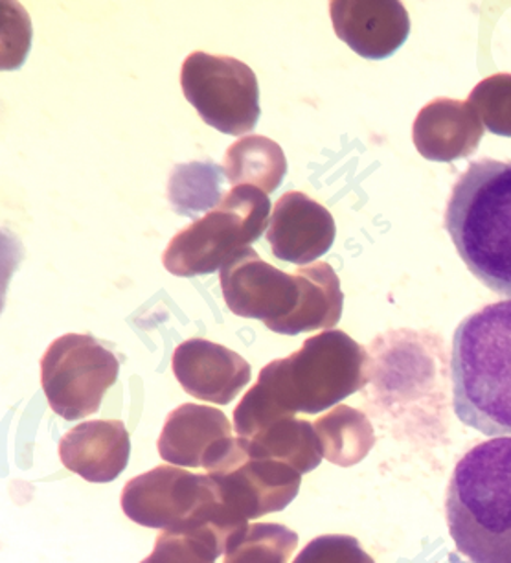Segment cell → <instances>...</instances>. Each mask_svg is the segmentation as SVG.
<instances>
[{"instance_id":"12","label":"cell","mask_w":511,"mask_h":563,"mask_svg":"<svg viewBox=\"0 0 511 563\" xmlns=\"http://www.w3.org/2000/svg\"><path fill=\"white\" fill-rule=\"evenodd\" d=\"M225 412L215 407L185 404L169 412L158 439L164 461L179 467H204L210 472L234 442Z\"/></svg>"},{"instance_id":"5","label":"cell","mask_w":511,"mask_h":563,"mask_svg":"<svg viewBox=\"0 0 511 563\" xmlns=\"http://www.w3.org/2000/svg\"><path fill=\"white\" fill-rule=\"evenodd\" d=\"M122 510L147 529L193 532L214 527L229 541L243 530L226 516L218 483L179 466H158L131 479L122 492Z\"/></svg>"},{"instance_id":"6","label":"cell","mask_w":511,"mask_h":563,"mask_svg":"<svg viewBox=\"0 0 511 563\" xmlns=\"http://www.w3.org/2000/svg\"><path fill=\"white\" fill-rule=\"evenodd\" d=\"M270 201L254 186H234L220 207L175 234L163 254L175 276L210 275L226 260L258 242L269 227Z\"/></svg>"},{"instance_id":"10","label":"cell","mask_w":511,"mask_h":563,"mask_svg":"<svg viewBox=\"0 0 511 563\" xmlns=\"http://www.w3.org/2000/svg\"><path fill=\"white\" fill-rule=\"evenodd\" d=\"M221 291L234 316L258 319L265 327L284 321L297 310L300 282L267 264L254 249L245 247L220 269Z\"/></svg>"},{"instance_id":"16","label":"cell","mask_w":511,"mask_h":563,"mask_svg":"<svg viewBox=\"0 0 511 563\" xmlns=\"http://www.w3.org/2000/svg\"><path fill=\"white\" fill-rule=\"evenodd\" d=\"M482 119L469 102L438 98L420 111L412 139L422 157L451 163L477 152L484 136Z\"/></svg>"},{"instance_id":"18","label":"cell","mask_w":511,"mask_h":563,"mask_svg":"<svg viewBox=\"0 0 511 563\" xmlns=\"http://www.w3.org/2000/svg\"><path fill=\"white\" fill-rule=\"evenodd\" d=\"M242 440L248 453L286 462L302 475L313 472L324 459L315 426L295 417L280 418L251 439Z\"/></svg>"},{"instance_id":"23","label":"cell","mask_w":511,"mask_h":563,"mask_svg":"<svg viewBox=\"0 0 511 563\" xmlns=\"http://www.w3.org/2000/svg\"><path fill=\"white\" fill-rule=\"evenodd\" d=\"M226 545L229 540L214 527L193 532L163 530L152 554L141 563H215Z\"/></svg>"},{"instance_id":"11","label":"cell","mask_w":511,"mask_h":563,"mask_svg":"<svg viewBox=\"0 0 511 563\" xmlns=\"http://www.w3.org/2000/svg\"><path fill=\"white\" fill-rule=\"evenodd\" d=\"M175 378L197 400L226 406L253 378L247 360L223 344L207 339L180 343L171 360Z\"/></svg>"},{"instance_id":"8","label":"cell","mask_w":511,"mask_h":563,"mask_svg":"<svg viewBox=\"0 0 511 563\" xmlns=\"http://www.w3.org/2000/svg\"><path fill=\"white\" fill-rule=\"evenodd\" d=\"M180 87L204 124L225 135H245L258 124V78L236 57L191 52L180 68Z\"/></svg>"},{"instance_id":"13","label":"cell","mask_w":511,"mask_h":563,"mask_svg":"<svg viewBox=\"0 0 511 563\" xmlns=\"http://www.w3.org/2000/svg\"><path fill=\"white\" fill-rule=\"evenodd\" d=\"M335 221L326 207L302 192H287L276 201L267 227V242L276 258L289 264H315L335 242Z\"/></svg>"},{"instance_id":"4","label":"cell","mask_w":511,"mask_h":563,"mask_svg":"<svg viewBox=\"0 0 511 563\" xmlns=\"http://www.w3.org/2000/svg\"><path fill=\"white\" fill-rule=\"evenodd\" d=\"M445 231L467 269L511 299V161L469 164L451 192Z\"/></svg>"},{"instance_id":"14","label":"cell","mask_w":511,"mask_h":563,"mask_svg":"<svg viewBox=\"0 0 511 563\" xmlns=\"http://www.w3.org/2000/svg\"><path fill=\"white\" fill-rule=\"evenodd\" d=\"M330 15L338 40L366 59L392 56L411 32L409 13L398 0H335Z\"/></svg>"},{"instance_id":"2","label":"cell","mask_w":511,"mask_h":563,"mask_svg":"<svg viewBox=\"0 0 511 563\" xmlns=\"http://www.w3.org/2000/svg\"><path fill=\"white\" fill-rule=\"evenodd\" d=\"M456 417L488 437L511 434V299L467 316L453 338Z\"/></svg>"},{"instance_id":"22","label":"cell","mask_w":511,"mask_h":563,"mask_svg":"<svg viewBox=\"0 0 511 563\" xmlns=\"http://www.w3.org/2000/svg\"><path fill=\"white\" fill-rule=\"evenodd\" d=\"M298 534L284 525L253 523L232 536L223 563H287Z\"/></svg>"},{"instance_id":"7","label":"cell","mask_w":511,"mask_h":563,"mask_svg":"<svg viewBox=\"0 0 511 563\" xmlns=\"http://www.w3.org/2000/svg\"><path fill=\"white\" fill-rule=\"evenodd\" d=\"M119 372L116 355L87 333L57 338L41 360L48 406L68 422L100 411L103 395L116 384Z\"/></svg>"},{"instance_id":"19","label":"cell","mask_w":511,"mask_h":563,"mask_svg":"<svg viewBox=\"0 0 511 563\" xmlns=\"http://www.w3.org/2000/svg\"><path fill=\"white\" fill-rule=\"evenodd\" d=\"M223 168L232 186H254L273 194L287 174L286 153L267 136H243L226 150Z\"/></svg>"},{"instance_id":"9","label":"cell","mask_w":511,"mask_h":563,"mask_svg":"<svg viewBox=\"0 0 511 563\" xmlns=\"http://www.w3.org/2000/svg\"><path fill=\"white\" fill-rule=\"evenodd\" d=\"M218 483L225 512L236 529L251 519L281 512L291 505L302 485V474L286 462L248 453L240 437L209 472Z\"/></svg>"},{"instance_id":"24","label":"cell","mask_w":511,"mask_h":563,"mask_svg":"<svg viewBox=\"0 0 511 563\" xmlns=\"http://www.w3.org/2000/svg\"><path fill=\"white\" fill-rule=\"evenodd\" d=\"M491 133L511 139V74H493L471 90L469 100Z\"/></svg>"},{"instance_id":"25","label":"cell","mask_w":511,"mask_h":563,"mask_svg":"<svg viewBox=\"0 0 511 563\" xmlns=\"http://www.w3.org/2000/svg\"><path fill=\"white\" fill-rule=\"evenodd\" d=\"M292 563H376L352 536H321L303 547Z\"/></svg>"},{"instance_id":"17","label":"cell","mask_w":511,"mask_h":563,"mask_svg":"<svg viewBox=\"0 0 511 563\" xmlns=\"http://www.w3.org/2000/svg\"><path fill=\"white\" fill-rule=\"evenodd\" d=\"M300 282L297 310L284 321L270 324V332L284 335L333 330L343 316L344 295L341 280L332 265L315 262L295 273Z\"/></svg>"},{"instance_id":"1","label":"cell","mask_w":511,"mask_h":563,"mask_svg":"<svg viewBox=\"0 0 511 563\" xmlns=\"http://www.w3.org/2000/svg\"><path fill=\"white\" fill-rule=\"evenodd\" d=\"M366 365V350L348 333L326 330L306 339L298 352L262 368L256 385L234 409L237 437L251 439L280 418L337 406L365 387Z\"/></svg>"},{"instance_id":"20","label":"cell","mask_w":511,"mask_h":563,"mask_svg":"<svg viewBox=\"0 0 511 563\" xmlns=\"http://www.w3.org/2000/svg\"><path fill=\"white\" fill-rule=\"evenodd\" d=\"M225 168L212 161L177 164L168 180V201L175 212L191 220L218 209L225 198Z\"/></svg>"},{"instance_id":"3","label":"cell","mask_w":511,"mask_h":563,"mask_svg":"<svg viewBox=\"0 0 511 563\" xmlns=\"http://www.w3.org/2000/svg\"><path fill=\"white\" fill-rule=\"evenodd\" d=\"M445 516L471 563H511V437L467 451L451 477Z\"/></svg>"},{"instance_id":"21","label":"cell","mask_w":511,"mask_h":563,"mask_svg":"<svg viewBox=\"0 0 511 563\" xmlns=\"http://www.w3.org/2000/svg\"><path fill=\"white\" fill-rule=\"evenodd\" d=\"M322 455L337 466L359 464L376 444L370 420L348 406H338L315 422Z\"/></svg>"},{"instance_id":"15","label":"cell","mask_w":511,"mask_h":563,"mask_svg":"<svg viewBox=\"0 0 511 563\" xmlns=\"http://www.w3.org/2000/svg\"><path fill=\"white\" fill-rule=\"evenodd\" d=\"M131 440L122 420H92L59 442L63 466L89 483H113L127 467Z\"/></svg>"}]
</instances>
